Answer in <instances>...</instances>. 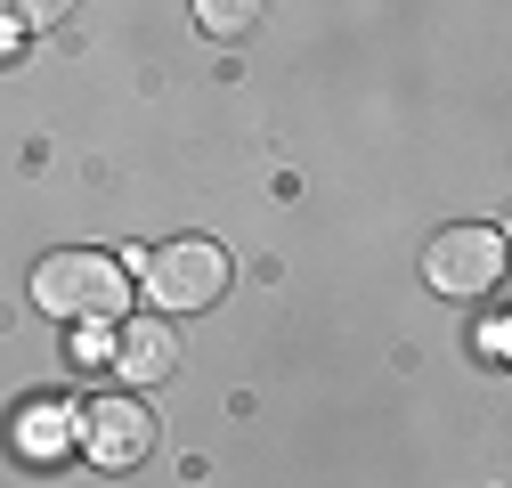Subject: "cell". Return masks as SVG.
Segmentation results:
<instances>
[{"label": "cell", "mask_w": 512, "mask_h": 488, "mask_svg": "<svg viewBox=\"0 0 512 488\" xmlns=\"http://www.w3.org/2000/svg\"><path fill=\"white\" fill-rule=\"evenodd\" d=\"M33 301L66 326H122L131 310V261L106 253V244H74V253H49L33 269Z\"/></svg>", "instance_id": "cell-1"}, {"label": "cell", "mask_w": 512, "mask_h": 488, "mask_svg": "<svg viewBox=\"0 0 512 488\" xmlns=\"http://www.w3.org/2000/svg\"><path fill=\"white\" fill-rule=\"evenodd\" d=\"M228 244H212V236H171V244H155L147 253V269H139V285H147V301L155 310H212V301L228 293Z\"/></svg>", "instance_id": "cell-2"}, {"label": "cell", "mask_w": 512, "mask_h": 488, "mask_svg": "<svg viewBox=\"0 0 512 488\" xmlns=\"http://www.w3.org/2000/svg\"><path fill=\"white\" fill-rule=\"evenodd\" d=\"M496 277H504V236H496V228H480V220L439 228V236L423 244V285H431V293H447V301L496 293Z\"/></svg>", "instance_id": "cell-3"}, {"label": "cell", "mask_w": 512, "mask_h": 488, "mask_svg": "<svg viewBox=\"0 0 512 488\" xmlns=\"http://www.w3.org/2000/svg\"><path fill=\"white\" fill-rule=\"evenodd\" d=\"M147 448H155V415H147L131 391H114V399H98V407L82 415V456H90V464L131 472V464H147Z\"/></svg>", "instance_id": "cell-4"}, {"label": "cell", "mask_w": 512, "mask_h": 488, "mask_svg": "<svg viewBox=\"0 0 512 488\" xmlns=\"http://www.w3.org/2000/svg\"><path fill=\"white\" fill-rule=\"evenodd\" d=\"M106 366H114L122 383H171L179 334L163 318H122V326H106Z\"/></svg>", "instance_id": "cell-5"}, {"label": "cell", "mask_w": 512, "mask_h": 488, "mask_svg": "<svg viewBox=\"0 0 512 488\" xmlns=\"http://www.w3.org/2000/svg\"><path fill=\"white\" fill-rule=\"evenodd\" d=\"M9 440H17V456L25 464H57L74 448V415L57 407V399H25L17 407V423H9Z\"/></svg>", "instance_id": "cell-6"}, {"label": "cell", "mask_w": 512, "mask_h": 488, "mask_svg": "<svg viewBox=\"0 0 512 488\" xmlns=\"http://www.w3.org/2000/svg\"><path fill=\"white\" fill-rule=\"evenodd\" d=\"M196 25H204L212 41H236V33L261 25V0H196Z\"/></svg>", "instance_id": "cell-7"}, {"label": "cell", "mask_w": 512, "mask_h": 488, "mask_svg": "<svg viewBox=\"0 0 512 488\" xmlns=\"http://www.w3.org/2000/svg\"><path fill=\"white\" fill-rule=\"evenodd\" d=\"M66 17H74V0H0V25H17V33H49Z\"/></svg>", "instance_id": "cell-8"}]
</instances>
